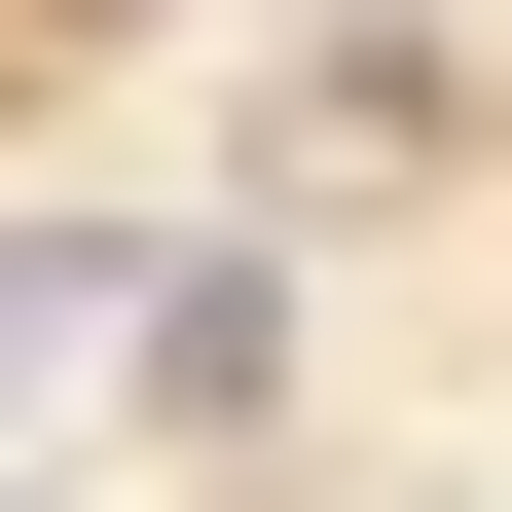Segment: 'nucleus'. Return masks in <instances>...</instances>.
<instances>
[{"label":"nucleus","mask_w":512,"mask_h":512,"mask_svg":"<svg viewBox=\"0 0 512 512\" xmlns=\"http://www.w3.org/2000/svg\"><path fill=\"white\" fill-rule=\"evenodd\" d=\"M0 512H74V476H0Z\"/></svg>","instance_id":"obj_4"},{"label":"nucleus","mask_w":512,"mask_h":512,"mask_svg":"<svg viewBox=\"0 0 512 512\" xmlns=\"http://www.w3.org/2000/svg\"><path fill=\"white\" fill-rule=\"evenodd\" d=\"M476 147H512V110H476V37H439V0H330V37L256 74V183H220V220H293V256H330V220H403V183H476Z\"/></svg>","instance_id":"obj_1"},{"label":"nucleus","mask_w":512,"mask_h":512,"mask_svg":"<svg viewBox=\"0 0 512 512\" xmlns=\"http://www.w3.org/2000/svg\"><path fill=\"white\" fill-rule=\"evenodd\" d=\"M110 330H147V183H37V220H0V476L110 439Z\"/></svg>","instance_id":"obj_3"},{"label":"nucleus","mask_w":512,"mask_h":512,"mask_svg":"<svg viewBox=\"0 0 512 512\" xmlns=\"http://www.w3.org/2000/svg\"><path fill=\"white\" fill-rule=\"evenodd\" d=\"M110 439H147V476H293V439H330V403H293V220H147V330H110Z\"/></svg>","instance_id":"obj_2"}]
</instances>
